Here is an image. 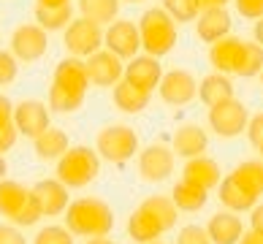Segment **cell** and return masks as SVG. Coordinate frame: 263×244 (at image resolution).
Segmentation results:
<instances>
[{"label": "cell", "mask_w": 263, "mask_h": 244, "mask_svg": "<svg viewBox=\"0 0 263 244\" xmlns=\"http://www.w3.org/2000/svg\"><path fill=\"white\" fill-rule=\"evenodd\" d=\"M198 3H201V11H203V8H217V6L226 8L228 0H198Z\"/></svg>", "instance_id": "7bdbcfd3"}, {"label": "cell", "mask_w": 263, "mask_h": 244, "mask_svg": "<svg viewBox=\"0 0 263 244\" xmlns=\"http://www.w3.org/2000/svg\"><path fill=\"white\" fill-rule=\"evenodd\" d=\"M260 71H263V46L247 41V54H245V63H241L236 76H241V79H252V76H260Z\"/></svg>", "instance_id": "836d02e7"}, {"label": "cell", "mask_w": 263, "mask_h": 244, "mask_svg": "<svg viewBox=\"0 0 263 244\" xmlns=\"http://www.w3.org/2000/svg\"><path fill=\"white\" fill-rule=\"evenodd\" d=\"M120 3H141V0H120Z\"/></svg>", "instance_id": "c3c4849f"}, {"label": "cell", "mask_w": 263, "mask_h": 244, "mask_svg": "<svg viewBox=\"0 0 263 244\" xmlns=\"http://www.w3.org/2000/svg\"><path fill=\"white\" fill-rule=\"evenodd\" d=\"M198 98L206 106H217L222 101H231L233 98V84L226 73H220V71H214L209 76H203L201 84H198Z\"/></svg>", "instance_id": "484cf974"}, {"label": "cell", "mask_w": 263, "mask_h": 244, "mask_svg": "<svg viewBox=\"0 0 263 244\" xmlns=\"http://www.w3.org/2000/svg\"><path fill=\"white\" fill-rule=\"evenodd\" d=\"M209 149V136L206 130L201 128L196 122H184L182 128H177L174 133V152L179 155V158H198Z\"/></svg>", "instance_id": "ac0fdd59"}, {"label": "cell", "mask_w": 263, "mask_h": 244, "mask_svg": "<svg viewBox=\"0 0 263 244\" xmlns=\"http://www.w3.org/2000/svg\"><path fill=\"white\" fill-rule=\"evenodd\" d=\"M103 46L122 60H133L141 49V33L133 19H114L103 33Z\"/></svg>", "instance_id": "9c48e42d"}, {"label": "cell", "mask_w": 263, "mask_h": 244, "mask_svg": "<svg viewBox=\"0 0 263 244\" xmlns=\"http://www.w3.org/2000/svg\"><path fill=\"white\" fill-rule=\"evenodd\" d=\"M239 244H263V233H258V231H245L241 233V239H239Z\"/></svg>", "instance_id": "b9f144b4"}, {"label": "cell", "mask_w": 263, "mask_h": 244, "mask_svg": "<svg viewBox=\"0 0 263 244\" xmlns=\"http://www.w3.org/2000/svg\"><path fill=\"white\" fill-rule=\"evenodd\" d=\"M209 128L220 136V139H236L247 130V122H250V111L247 106L231 98V101H222L217 106H209Z\"/></svg>", "instance_id": "52a82bcc"}, {"label": "cell", "mask_w": 263, "mask_h": 244, "mask_svg": "<svg viewBox=\"0 0 263 244\" xmlns=\"http://www.w3.org/2000/svg\"><path fill=\"white\" fill-rule=\"evenodd\" d=\"M49 49V38L41 25H19L11 33V54L22 63L41 60Z\"/></svg>", "instance_id": "7c38bea8"}, {"label": "cell", "mask_w": 263, "mask_h": 244, "mask_svg": "<svg viewBox=\"0 0 263 244\" xmlns=\"http://www.w3.org/2000/svg\"><path fill=\"white\" fill-rule=\"evenodd\" d=\"M149 95L147 90H141V87H136L130 82H117L114 90H111V98H114V106L125 114H141L144 109L149 106Z\"/></svg>", "instance_id": "603a6c76"}, {"label": "cell", "mask_w": 263, "mask_h": 244, "mask_svg": "<svg viewBox=\"0 0 263 244\" xmlns=\"http://www.w3.org/2000/svg\"><path fill=\"white\" fill-rule=\"evenodd\" d=\"M174 174V149L165 144H149L139 149V177L149 184L165 182Z\"/></svg>", "instance_id": "30bf717a"}, {"label": "cell", "mask_w": 263, "mask_h": 244, "mask_svg": "<svg viewBox=\"0 0 263 244\" xmlns=\"http://www.w3.org/2000/svg\"><path fill=\"white\" fill-rule=\"evenodd\" d=\"M128 233H130V239H133V241H139V244L158 241V239L163 236L160 226L149 217V214H144L141 209H136L130 217H128Z\"/></svg>", "instance_id": "f546056e"}, {"label": "cell", "mask_w": 263, "mask_h": 244, "mask_svg": "<svg viewBox=\"0 0 263 244\" xmlns=\"http://www.w3.org/2000/svg\"><path fill=\"white\" fill-rule=\"evenodd\" d=\"M33 146H35V158L38 160H60L63 155L68 152V136H65V130H60V128H46L41 136H35L33 139Z\"/></svg>", "instance_id": "cb8c5ba5"}, {"label": "cell", "mask_w": 263, "mask_h": 244, "mask_svg": "<svg viewBox=\"0 0 263 244\" xmlns=\"http://www.w3.org/2000/svg\"><path fill=\"white\" fill-rule=\"evenodd\" d=\"M144 214H149V217L160 226V231H171L174 226H177V203H174L168 195H149V198H144L141 201V207H139Z\"/></svg>", "instance_id": "d4e9b609"}, {"label": "cell", "mask_w": 263, "mask_h": 244, "mask_svg": "<svg viewBox=\"0 0 263 244\" xmlns=\"http://www.w3.org/2000/svg\"><path fill=\"white\" fill-rule=\"evenodd\" d=\"M0 214L8 217L14 226H35L44 217L38 203L33 198V190L19 184L14 179H3L0 182Z\"/></svg>", "instance_id": "5b68a950"}, {"label": "cell", "mask_w": 263, "mask_h": 244, "mask_svg": "<svg viewBox=\"0 0 263 244\" xmlns=\"http://www.w3.org/2000/svg\"><path fill=\"white\" fill-rule=\"evenodd\" d=\"M139 33H141V49L152 57H165L177 46V22L165 14V8H147L141 14L139 22Z\"/></svg>", "instance_id": "3957f363"}, {"label": "cell", "mask_w": 263, "mask_h": 244, "mask_svg": "<svg viewBox=\"0 0 263 244\" xmlns=\"http://www.w3.org/2000/svg\"><path fill=\"white\" fill-rule=\"evenodd\" d=\"M252 33H255V44H260V46H263V16H260V19H255V30H252Z\"/></svg>", "instance_id": "ee69618b"}, {"label": "cell", "mask_w": 263, "mask_h": 244, "mask_svg": "<svg viewBox=\"0 0 263 244\" xmlns=\"http://www.w3.org/2000/svg\"><path fill=\"white\" fill-rule=\"evenodd\" d=\"M14 125L19 136H27V139H35L41 136L46 128L52 125V111L44 101H35V98H25L14 106Z\"/></svg>", "instance_id": "8fae6325"}, {"label": "cell", "mask_w": 263, "mask_h": 244, "mask_svg": "<svg viewBox=\"0 0 263 244\" xmlns=\"http://www.w3.org/2000/svg\"><path fill=\"white\" fill-rule=\"evenodd\" d=\"M245 54H247V41L236 35H226L209 46V63L220 73H239Z\"/></svg>", "instance_id": "9a60e30c"}, {"label": "cell", "mask_w": 263, "mask_h": 244, "mask_svg": "<svg viewBox=\"0 0 263 244\" xmlns=\"http://www.w3.org/2000/svg\"><path fill=\"white\" fill-rule=\"evenodd\" d=\"M196 33L201 41L206 44H214L220 41V38H226L231 33V14L228 8H203V11L198 14V22H196Z\"/></svg>", "instance_id": "d6986e66"}, {"label": "cell", "mask_w": 263, "mask_h": 244, "mask_svg": "<svg viewBox=\"0 0 263 244\" xmlns=\"http://www.w3.org/2000/svg\"><path fill=\"white\" fill-rule=\"evenodd\" d=\"M206 233L212 244H239L245 228H241V220L236 217V212H217L209 217Z\"/></svg>", "instance_id": "ffe728a7"}, {"label": "cell", "mask_w": 263, "mask_h": 244, "mask_svg": "<svg viewBox=\"0 0 263 244\" xmlns=\"http://www.w3.org/2000/svg\"><path fill=\"white\" fill-rule=\"evenodd\" d=\"M122 79L136 84V87H141V90H147V92H152L163 79V65H160L158 57H152V54H136L133 60H128V65H125Z\"/></svg>", "instance_id": "2e32d148"}, {"label": "cell", "mask_w": 263, "mask_h": 244, "mask_svg": "<svg viewBox=\"0 0 263 244\" xmlns=\"http://www.w3.org/2000/svg\"><path fill=\"white\" fill-rule=\"evenodd\" d=\"M19 73V65H16V57L6 49H0V87L11 84Z\"/></svg>", "instance_id": "d590c367"}, {"label": "cell", "mask_w": 263, "mask_h": 244, "mask_svg": "<svg viewBox=\"0 0 263 244\" xmlns=\"http://www.w3.org/2000/svg\"><path fill=\"white\" fill-rule=\"evenodd\" d=\"M149 244H163V241H149Z\"/></svg>", "instance_id": "f907efd6"}, {"label": "cell", "mask_w": 263, "mask_h": 244, "mask_svg": "<svg viewBox=\"0 0 263 244\" xmlns=\"http://www.w3.org/2000/svg\"><path fill=\"white\" fill-rule=\"evenodd\" d=\"M33 244H73V233L63 226H46L35 233Z\"/></svg>", "instance_id": "e575fe53"}, {"label": "cell", "mask_w": 263, "mask_h": 244, "mask_svg": "<svg viewBox=\"0 0 263 244\" xmlns=\"http://www.w3.org/2000/svg\"><path fill=\"white\" fill-rule=\"evenodd\" d=\"M65 228L73 236H109L114 228V212L101 198H76L65 209Z\"/></svg>", "instance_id": "7a4b0ae2"}, {"label": "cell", "mask_w": 263, "mask_h": 244, "mask_svg": "<svg viewBox=\"0 0 263 244\" xmlns=\"http://www.w3.org/2000/svg\"><path fill=\"white\" fill-rule=\"evenodd\" d=\"M35 22L44 27L46 33L54 30H65L73 22V6L63 3V6H35Z\"/></svg>", "instance_id": "83f0119b"}, {"label": "cell", "mask_w": 263, "mask_h": 244, "mask_svg": "<svg viewBox=\"0 0 263 244\" xmlns=\"http://www.w3.org/2000/svg\"><path fill=\"white\" fill-rule=\"evenodd\" d=\"M236 11L245 19H260L263 16V0H233Z\"/></svg>", "instance_id": "74e56055"}, {"label": "cell", "mask_w": 263, "mask_h": 244, "mask_svg": "<svg viewBox=\"0 0 263 244\" xmlns=\"http://www.w3.org/2000/svg\"><path fill=\"white\" fill-rule=\"evenodd\" d=\"M158 92L168 106H187L193 98L198 95V82L190 71L174 68V71L163 73V79L158 84Z\"/></svg>", "instance_id": "5bb4252c"}, {"label": "cell", "mask_w": 263, "mask_h": 244, "mask_svg": "<svg viewBox=\"0 0 263 244\" xmlns=\"http://www.w3.org/2000/svg\"><path fill=\"white\" fill-rule=\"evenodd\" d=\"M87 87H90V79H87V68L82 57L60 60L54 68L52 87H49V111L71 114L76 109H82Z\"/></svg>", "instance_id": "6da1fadb"}, {"label": "cell", "mask_w": 263, "mask_h": 244, "mask_svg": "<svg viewBox=\"0 0 263 244\" xmlns=\"http://www.w3.org/2000/svg\"><path fill=\"white\" fill-rule=\"evenodd\" d=\"M101 174V155L90 146H68V152L57 160V179L65 187H87Z\"/></svg>", "instance_id": "277c9868"}, {"label": "cell", "mask_w": 263, "mask_h": 244, "mask_svg": "<svg viewBox=\"0 0 263 244\" xmlns=\"http://www.w3.org/2000/svg\"><path fill=\"white\" fill-rule=\"evenodd\" d=\"M220 203L228 212H250L258 203V195H252L245 184L228 174L226 179H220Z\"/></svg>", "instance_id": "7402d4cb"}, {"label": "cell", "mask_w": 263, "mask_h": 244, "mask_svg": "<svg viewBox=\"0 0 263 244\" xmlns=\"http://www.w3.org/2000/svg\"><path fill=\"white\" fill-rule=\"evenodd\" d=\"M84 68H87V79L95 87H114L125 76L122 57H117L109 49H98L95 54H90L84 60Z\"/></svg>", "instance_id": "4fadbf2b"}, {"label": "cell", "mask_w": 263, "mask_h": 244, "mask_svg": "<svg viewBox=\"0 0 263 244\" xmlns=\"http://www.w3.org/2000/svg\"><path fill=\"white\" fill-rule=\"evenodd\" d=\"M258 149H260V160H263V146H258Z\"/></svg>", "instance_id": "681fc988"}, {"label": "cell", "mask_w": 263, "mask_h": 244, "mask_svg": "<svg viewBox=\"0 0 263 244\" xmlns=\"http://www.w3.org/2000/svg\"><path fill=\"white\" fill-rule=\"evenodd\" d=\"M171 201L177 203V209L179 212H198L206 207V201H209V190H203L198 187V184H193V182H177L174 184V193H171Z\"/></svg>", "instance_id": "4316f807"}, {"label": "cell", "mask_w": 263, "mask_h": 244, "mask_svg": "<svg viewBox=\"0 0 263 244\" xmlns=\"http://www.w3.org/2000/svg\"><path fill=\"white\" fill-rule=\"evenodd\" d=\"M247 139L252 146H263V111L255 114V117H250V122H247Z\"/></svg>", "instance_id": "f35d334b"}, {"label": "cell", "mask_w": 263, "mask_h": 244, "mask_svg": "<svg viewBox=\"0 0 263 244\" xmlns=\"http://www.w3.org/2000/svg\"><path fill=\"white\" fill-rule=\"evenodd\" d=\"M95 152L109 163H125L139 152V133L130 125H106L95 139Z\"/></svg>", "instance_id": "8992f818"}, {"label": "cell", "mask_w": 263, "mask_h": 244, "mask_svg": "<svg viewBox=\"0 0 263 244\" xmlns=\"http://www.w3.org/2000/svg\"><path fill=\"white\" fill-rule=\"evenodd\" d=\"M182 179L198 184V187H203V190H212V187L220 184V165L212 158H206V155H198V158H190L187 163H184Z\"/></svg>", "instance_id": "44dd1931"}, {"label": "cell", "mask_w": 263, "mask_h": 244, "mask_svg": "<svg viewBox=\"0 0 263 244\" xmlns=\"http://www.w3.org/2000/svg\"><path fill=\"white\" fill-rule=\"evenodd\" d=\"M177 244H212L206 228L201 226H184L177 236Z\"/></svg>", "instance_id": "8d00e7d4"}, {"label": "cell", "mask_w": 263, "mask_h": 244, "mask_svg": "<svg viewBox=\"0 0 263 244\" xmlns=\"http://www.w3.org/2000/svg\"><path fill=\"white\" fill-rule=\"evenodd\" d=\"M19 139V130L14 125V103L6 95H0V152H8Z\"/></svg>", "instance_id": "1f68e13d"}, {"label": "cell", "mask_w": 263, "mask_h": 244, "mask_svg": "<svg viewBox=\"0 0 263 244\" xmlns=\"http://www.w3.org/2000/svg\"><path fill=\"white\" fill-rule=\"evenodd\" d=\"M260 82H263V71H260Z\"/></svg>", "instance_id": "816d5d0a"}, {"label": "cell", "mask_w": 263, "mask_h": 244, "mask_svg": "<svg viewBox=\"0 0 263 244\" xmlns=\"http://www.w3.org/2000/svg\"><path fill=\"white\" fill-rule=\"evenodd\" d=\"M30 190L44 217H57V214H63L68 209V187L60 179H41Z\"/></svg>", "instance_id": "e0dca14e"}, {"label": "cell", "mask_w": 263, "mask_h": 244, "mask_svg": "<svg viewBox=\"0 0 263 244\" xmlns=\"http://www.w3.org/2000/svg\"><path fill=\"white\" fill-rule=\"evenodd\" d=\"M87 244H114L111 239H106V236H95V239H90Z\"/></svg>", "instance_id": "7dc6e473"}, {"label": "cell", "mask_w": 263, "mask_h": 244, "mask_svg": "<svg viewBox=\"0 0 263 244\" xmlns=\"http://www.w3.org/2000/svg\"><path fill=\"white\" fill-rule=\"evenodd\" d=\"M63 44H65L68 52H71V57H90L103 46V30H101V25L79 16L65 27Z\"/></svg>", "instance_id": "ba28073f"}, {"label": "cell", "mask_w": 263, "mask_h": 244, "mask_svg": "<svg viewBox=\"0 0 263 244\" xmlns=\"http://www.w3.org/2000/svg\"><path fill=\"white\" fill-rule=\"evenodd\" d=\"M63 3H71V0H38V6H63Z\"/></svg>", "instance_id": "bcb514c9"}, {"label": "cell", "mask_w": 263, "mask_h": 244, "mask_svg": "<svg viewBox=\"0 0 263 244\" xmlns=\"http://www.w3.org/2000/svg\"><path fill=\"white\" fill-rule=\"evenodd\" d=\"M163 8L174 22H196L201 14V3L198 0H163Z\"/></svg>", "instance_id": "d6a6232c"}, {"label": "cell", "mask_w": 263, "mask_h": 244, "mask_svg": "<svg viewBox=\"0 0 263 244\" xmlns=\"http://www.w3.org/2000/svg\"><path fill=\"white\" fill-rule=\"evenodd\" d=\"M250 228L263 233V203H255V207L250 209Z\"/></svg>", "instance_id": "60d3db41"}, {"label": "cell", "mask_w": 263, "mask_h": 244, "mask_svg": "<svg viewBox=\"0 0 263 244\" xmlns=\"http://www.w3.org/2000/svg\"><path fill=\"white\" fill-rule=\"evenodd\" d=\"M231 177L241 182L252 195H263V160H245L231 171Z\"/></svg>", "instance_id": "4dcf8cb0"}, {"label": "cell", "mask_w": 263, "mask_h": 244, "mask_svg": "<svg viewBox=\"0 0 263 244\" xmlns=\"http://www.w3.org/2000/svg\"><path fill=\"white\" fill-rule=\"evenodd\" d=\"M0 244H25V236L16 226H0Z\"/></svg>", "instance_id": "ab89813d"}, {"label": "cell", "mask_w": 263, "mask_h": 244, "mask_svg": "<svg viewBox=\"0 0 263 244\" xmlns=\"http://www.w3.org/2000/svg\"><path fill=\"white\" fill-rule=\"evenodd\" d=\"M79 14L95 25H111L120 14V0H79Z\"/></svg>", "instance_id": "f1b7e54d"}, {"label": "cell", "mask_w": 263, "mask_h": 244, "mask_svg": "<svg viewBox=\"0 0 263 244\" xmlns=\"http://www.w3.org/2000/svg\"><path fill=\"white\" fill-rule=\"evenodd\" d=\"M6 174H8V163H6V158L0 155V182L6 179Z\"/></svg>", "instance_id": "f6af8a7d"}]
</instances>
